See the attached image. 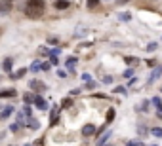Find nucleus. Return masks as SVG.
Wrapping results in <instances>:
<instances>
[{"label":"nucleus","mask_w":162,"mask_h":146,"mask_svg":"<svg viewBox=\"0 0 162 146\" xmlns=\"http://www.w3.org/2000/svg\"><path fill=\"white\" fill-rule=\"evenodd\" d=\"M57 121V108L52 110V118H50V125H53V123Z\"/></svg>","instance_id":"11"},{"label":"nucleus","mask_w":162,"mask_h":146,"mask_svg":"<svg viewBox=\"0 0 162 146\" xmlns=\"http://www.w3.org/2000/svg\"><path fill=\"white\" fill-rule=\"evenodd\" d=\"M53 4H56V10H67V8L71 6L69 0H56Z\"/></svg>","instance_id":"3"},{"label":"nucleus","mask_w":162,"mask_h":146,"mask_svg":"<svg viewBox=\"0 0 162 146\" xmlns=\"http://www.w3.org/2000/svg\"><path fill=\"white\" fill-rule=\"evenodd\" d=\"M156 118L162 120V106H158V110H156Z\"/></svg>","instance_id":"30"},{"label":"nucleus","mask_w":162,"mask_h":146,"mask_svg":"<svg viewBox=\"0 0 162 146\" xmlns=\"http://www.w3.org/2000/svg\"><path fill=\"white\" fill-rule=\"evenodd\" d=\"M103 82H105V84H111V82H113V78H111V76H105V78H103Z\"/></svg>","instance_id":"29"},{"label":"nucleus","mask_w":162,"mask_h":146,"mask_svg":"<svg viewBox=\"0 0 162 146\" xmlns=\"http://www.w3.org/2000/svg\"><path fill=\"white\" fill-rule=\"evenodd\" d=\"M69 105H71V99H65V103H63V108H69Z\"/></svg>","instance_id":"33"},{"label":"nucleus","mask_w":162,"mask_h":146,"mask_svg":"<svg viewBox=\"0 0 162 146\" xmlns=\"http://www.w3.org/2000/svg\"><path fill=\"white\" fill-rule=\"evenodd\" d=\"M162 74V69H160V66H156V69H153V74H151V78H149V84H153L155 80H156V78Z\"/></svg>","instance_id":"5"},{"label":"nucleus","mask_w":162,"mask_h":146,"mask_svg":"<svg viewBox=\"0 0 162 146\" xmlns=\"http://www.w3.org/2000/svg\"><path fill=\"white\" fill-rule=\"evenodd\" d=\"M118 17H120L122 21H130V19H132V15H130V14H120Z\"/></svg>","instance_id":"23"},{"label":"nucleus","mask_w":162,"mask_h":146,"mask_svg":"<svg viewBox=\"0 0 162 146\" xmlns=\"http://www.w3.org/2000/svg\"><path fill=\"white\" fill-rule=\"evenodd\" d=\"M35 146H44V140H42V139H38V140L35 142Z\"/></svg>","instance_id":"34"},{"label":"nucleus","mask_w":162,"mask_h":146,"mask_svg":"<svg viewBox=\"0 0 162 146\" xmlns=\"http://www.w3.org/2000/svg\"><path fill=\"white\" fill-rule=\"evenodd\" d=\"M149 146H156V144H149Z\"/></svg>","instance_id":"38"},{"label":"nucleus","mask_w":162,"mask_h":146,"mask_svg":"<svg viewBox=\"0 0 162 146\" xmlns=\"http://www.w3.org/2000/svg\"><path fill=\"white\" fill-rule=\"evenodd\" d=\"M10 10H12V4H10V0H4V2H0V12H2V14L10 12Z\"/></svg>","instance_id":"6"},{"label":"nucleus","mask_w":162,"mask_h":146,"mask_svg":"<svg viewBox=\"0 0 162 146\" xmlns=\"http://www.w3.org/2000/svg\"><path fill=\"white\" fill-rule=\"evenodd\" d=\"M74 65H77V57H73V59H69V61H67V69H73Z\"/></svg>","instance_id":"20"},{"label":"nucleus","mask_w":162,"mask_h":146,"mask_svg":"<svg viewBox=\"0 0 162 146\" xmlns=\"http://www.w3.org/2000/svg\"><path fill=\"white\" fill-rule=\"evenodd\" d=\"M35 105H36V108H40V110H46L48 108V103L42 97H35Z\"/></svg>","instance_id":"4"},{"label":"nucleus","mask_w":162,"mask_h":146,"mask_svg":"<svg viewBox=\"0 0 162 146\" xmlns=\"http://www.w3.org/2000/svg\"><path fill=\"white\" fill-rule=\"evenodd\" d=\"M15 89H10V91H0V97H14Z\"/></svg>","instance_id":"14"},{"label":"nucleus","mask_w":162,"mask_h":146,"mask_svg":"<svg viewBox=\"0 0 162 146\" xmlns=\"http://www.w3.org/2000/svg\"><path fill=\"white\" fill-rule=\"evenodd\" d=\"M40 69H42V63L40 61H35V63L31 65V72H38Z\"/></svg>","instance_id":"10"},{"label":"nucleus","mask_w":162,"mask_h":146,"mask_svg":"<svg viewBox=\"0 0 162 146\" xmlns=\"http://www.w3.org/2000/svg\"><path fill=\"white\" fill-rule=\"evenodd\" d=\"M12 65H14V59H12V57H8V59L4 61V70L10 72V70H12Z\"/></svg>","instance_id":"9"},{"label":"nucleus","mask_w":162,"mask_h":146,"mask_svg":"<svg viewBox=\"0 0 162 146\" xmlns=\"http://www.w3.org/2000/svg\"><path fill=\"white\" fill-rule=\"evenodd\" d=\"M14 112V108L12 106H6L4 110H2V114H0V120H6V118H10V114Z\"/></svg>","instance_id":"7"},{"label":"nucleus","mask_w":162,"mask_h":146,"mask_svg":"<svg viewBox=\"0 0 162 146\" xmlns=\"http://www.w3.org/2000/svg\"><path fill=\"white\" fill-rule=\"evenodd\" d=\"M88 32V29H84V27H78L77 29V36H82V34H86Z\"/></svg>","instance_id":"19"},{"label":"nucleus","mask_w":162,"mask_h":146,"mask_svg":"<svg viewBox=\"0 0 162 146\" xmlns=\"http://www.w3.org/2000/svg\"><path fill=\"white\" fill-rule=\"evenodd\" d=\"M23 99H25V103H32V99H35V97H32L31 93H27V95H25Z\"/></svg>","instance_id":"24"},{"label":"nucleus","mask_w":162,"mask_h":146,"mask_svg":"<svg viewBox=\"0 0 162 146\" xmlns=\"http://www.w3.org/2000/svg\"><path fill=\"white\" fill-rule=\"evenodd\" d=\"M48 44H52V46H53V44H57V38H50V40H48Z\"/></svg>","instance_id":"35"},{"label":"nucleus","mask_w":162,"mask_h":146,"mask_svg":"<svg viewBox=\"0 0 162 146\" xmlns=\"http://www.w3.org/2000/svg\"><path fill=\"white\" fill-rule=\"evenodd\" d=\"M93 133H95V127L92 125V123H88V125L82 127V135H84V137H92Z\"/></svg>","instance_id":"2"},{"label":"nucleus","mask_w":162,"mask_h":146,"mask_svg":"<svg viewBox=\"0 0 162 146\" xmlns=\"http://www.w3.org/2000/svg\"><path fill=\"white\" fill-rule=\"evenodd\" d=\"M103 146H111V144H103Z\"/></svg>","instance_id":"37"},{"label":"nucleus","mask_w":162,"mask_h":146,"mask_svg":"<svg viewBox=\"0 0 162 146\" xmlns=\"http://www.w3.org/2000/svg\"><path fill=\"white\" fill-rule=\"evenodd\" d=\"M137 133L139 135H147V127L143 125V123H139V125H137Z\"/></svg>","instance_id":"18"},{"label":"nucleus","mask_w":162,"mask_h":146,"mask_svg":"<svg viewBox=\"0 0 162 146\" xmlns=\"http://www.w3.org/2000/svg\"><path fill=\"white\" fill-rule=\"evenodd\" d=\"M10 2H12V0H10Z\"/></svg>","instance_id":"40"},{"label":"nucleus","mask_w":162,"mask_h":146,"mask_svg":"<svg viewBox=\"0 0 162 146\" xmlns=\"http://www.w3.org/2000/svg\"><path fill=\"white\" fill-rule=\"evenodd\" d=\"M126 146H145V144H143V142H139V140H130Z\"/></svg>","instance_id":"21"},{"label":"nucleus","mask_w":162,"mask_h":146,"mask_svg":"<svg viewBox=\"0 0 162 146\" xmlns=\"http://www.w3.org/2000/svg\"><path fill=\"white\" fill-rule=\"evenodd\" d=\"M109 137H111V131H105V133H103V137H99V140H97V146H103Z\"/></svg>","instance_id":"8"},{"label":"nucleus","mask_w":162,"mask_h":146,"mask_svg":"<svg viewBox=\"0 0 162 146\" xmlns=\"http://www.w3.org/2000/svg\"><path fill=\"white\" fill-rule=\"evenodd\" d=\"M97 6H99V0H88V8L90 10H95Z\"/></svg>","instance_id":"15"},{"label":"nucleus","mask_w":162,"mask_h":146,"mask_svg":"<svg viewBox=\"0 0 162 146\" xmlns=\"http://www.w3.org/2000/svg\"><path fill=\"white\" fill-rule=\"evenodd\" d=\"M153 105H155L156 108H158V106H162V101H160V97H155V99H153Z\"/></svg>","instance_id":"22"},{"label":"nucleus","mask_w":162,"mask_h":146,"mask_svg":"<svg viewBox=\"0 0 162 146\" xmlns=\"http://www.w3.org/2000/svg\"><path fill=\"white\" fill-rule=\"evenodd\" d=\"M116 2H118V4H124V2H128V0H116Z\"/></svg>","instance_id":"36"},{"label":"nucleus","mask_w":162,"mask_h":146,"mask_svg":"<svg viewBox=\"0 0 162 146\" xmlns=\"http://www.w3.org/2000/svg\"><path fill=\"white\" fill-rule=\"evenodd\" d=\"M42 70H50V63H42Z\"/></svg>","instance_id":"32"},{"label":"nucleus","mask_w":162,"mask_h":146,"mask_svg":"<svg viewBox=\"0 0 162 146\" xmlns=\"http://www.w3.org/2000/svg\"><path fill=\"white\" fill-rule=\"evenodd\" d=\"M114 93H122V95H124V93H126V89H124V87H116V89H114Z\"/></svg>","instance_id":"27"},{"label":"nucleus","mask_w":162,"mask_h":146,"mask_svg":"<svg viewBox=\"0 0 162 146\" xmlns=\"http://www.w3.org/2000/svg\"><path fill=\"white\" fill-rule=\"evenodd\" d=\"M82 80H84V82H90L92 78H90V74H82Z\"/></svg>","instance_id":"28"},{"label":"nucleus","mask_w":162,"mask_h":146,"mask_svg":"<svg viewBox=\"0 0 162 146\" xmlns=\"http://www.w3.org/2000/svg\"><path fill=\"white\" fill-rule=\"evenodd\" d=\"M50 59H52L53 65H57V55H52V53H50Z\"/></svg>","instance_id":"26"},{"label":"nucleus","mask_w":162,"mask_h":146,"mask_svg":"<svg viewBox=\"0 0 162 146\" xmlns=\"http://www.w3.org/2000/svg\"><path fill=\"white\" fill-rule=\"evenodd\" d=\"M126 63H128V65H135L137 59H134V57H126Z\"/></svg>","instance_id":"25"},{"label":"nucleus","mask_w":162,"mask_h":146,"mask_svg":"<svg viewBox=\"0 0 162 146\" xmlns=\"http://www.w3.org/2000/svg\"><path fill=\"white\" fill-rule=\"evenodd\" d=\"M151 133H153L155 137H158V139H160V137H162V127H155V129H151Z\"/></svg>","instance_id":"17"},{"label":"nucleus","mask_w":162,"mask_h":146,"mask_svg":"<svg viewBox=\"0 0 162 146\" xmlns=\"http://www.w3.org/2000/svg\"><path fill=\"white\" fill-rule=\"evenodd\" d=\"M31 87H32V89H44V84H38L36 80H32V82H31Z\"/></svg>","instance_id":"16"},{"label":"nucleus","mask_w":162,"mask_h":146,"mask_svg":"<svg viewBox=\"0 0 162 146\" xmlns=\"http://www.w3.org/2000/svg\"><path fill=\"white\" fill-rule=\"evenodd\" d=\"M147 49H149V51H153V49H156V44H149V46H147Z\"/></svg>","instance_id":"31"},{"label":"nucleus","mask_w":162,"mask_h":146,"mask_svg":"<svg viewBox=\"0 0 162 146\" xmlns=\"http://www.w3.org/2000/svg\"><path fill=\"white\" fill-rule=\"evenodd\" d=\"M113 120H114V110L109 108V110H107V123H111Z\"/></svg>","instance_id":"12"},{"label":"nucleus","mask_w":162,"mask_h":146,"mask_svg":"<svg viewBox=\"0 0 162 146\" xmlns=\"http://www.w3.org/2000/svg\"><path fill=\"white\" fill-rule=\"evenodd\" d=\"M25 146H31V144H25Z\"/></svg>","instance_id":"39"},{"label":"nucleus","mask_w":162,"mask_h":146,"mask_svg":"<svg viewBox=\"0 0 162 146\" xmlns=\"http://www.w3.org/2000/svg\"><path fill=\"white\" fill-rule=\"evenodd\" d=\"M27 72V69H21V70H17V72H14L12 74V78H14V80H17V78H21V76H23Z\"/></svg>","instance_id":"13"},{"label":"nucleus","mask_w":162,"mask_h":146,"mask_svg":"<svg viewBox=\"0 0 162 146\" xmlns=\"http://www.w3.org/2000/svg\"><path fill=\"white\" fill-rule=\"evenodd\" d=\"M23 12L31 19H38L42 14H44V0H29L27 8L23 10Z\"/></svg>","instance_id":"1"}]
</instances>
